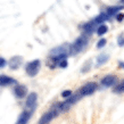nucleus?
Listing matches in <instances>:
<instances>
[{
	"instance_id": "f257e3e1",
	"label": "nucleus",
	"mask_w": 124,
	"mask_h": 124,
	"mask_svg": "<svg viewBox=\"0 0 124 124\" xmlns=\"http://www.w3.org/2000/svg\"><path fill=\"white\" fill-rule=\"evenodd\" d=\"M88 42H89V37H88L86 34L81 35L80 38H78L71 45V47H70V54H71V55L79 54L80 51H82L83 49L86 47Z\"/></svg>"
},
{
	"instance_id": "f03ea898",
	"label": "nucleus",
	"mask_w": 124,
	"mask_h": 124,
	"mask_svg": "<svg viewBox=\"0 0 124 124\" xmlns=\"http://www.w3.org/2000/svg\"><path fill=\"white\" fill-rule=\"evenodd\" d=\"M81 98H82V96H81V93H80L79 91H78V92H75L74 94H72V96L68 98V99H66L64 102L58 104L59 110H60V112H66V110H68V109L71 108L72 106L74 105V104H75L78 100H80Z\"/></svg>"
},
{
	"instance_id": "7ed1b4c3",
	"label": "nucleus",
	"mask_w": 124,
	"mask_h": 124,
	"mask_svg": "<svg viewBox=\"0 0 124 124\" xmlns=\"http://www.w3.org/2000/svg\"><path fill=\"white\" fill-rule=\"evenodd\" d=\"M59 113H60V110H59V107H58V104H57L56 106L51 107L46 114H43V116L39 121V124H48L50 121L53 120V118H55Z\"/></svg>"
},
{
	"instance_id": "20e7f679",
	"label": "nucleus",
	"mask_w": 124,
	"mask_h": 124,
	"mask_svg": "<svg viewBox=\"0 0 124 124\" xmlns=\"http://www.w3.org/2000/svg\"><path fill=\"white\" fill-rule=\"evenodd\" d=\"M40 66H41V62L39 59H35V60H32L30 62L29 64L26 65V73L29 76H35L38 74L39 70H40Z\"/></svg>"
},
{
	"instance_id": "39448f33",
	"label": "nucleus",
	"mask_w": 124,
	"mask_h": 124,
	"mask_svg": "<svg viewBox=\"0 0 124 124\" xmlns=\"http://www.w3.org/2000/svg\"><path fill=\"white\" fill-rule=\"evenodd\" d=\"M70 47L71 46H68V45H63V46H59V47H56L53 50H50L49 56L57 57V56H63V55L67 56V54H70Z\"/></svg>"
},
{
	"instance_id": "423d86ee",
	"label": "nucleus",
	"mask_w": 124,
	"mask_h": 124,
	"mask_svg": "<svg viewBox=\"0 0 124 124\" xmlns=\"http://www.w3.org/2000/svg\"><path fill=\"white\" fill-rule=\"evenodd\" d=\"M97 88H98L97 83L89 82V83H86V84H84V85L79 90V92L81 93L82 97H84V96H90V94H92L94 91L97 90Z\"/></svg>"
},
{
	"instance_id": "0eeeda50",
	"label": "nucleus",
	"mask_w": 124,
	"mask_h": 124,
	"mask_svg": "<svg viewBox=\"0 0 124 124\" xmlns=\"http://www.w3.org/2000/svg\"><path fill=\"white\" fill-rule=\"evenodd\" d=\"M37 101H38V96H37V93H35V92L29 93L27 99H26V104H25L26 108L29 109V110H31V112H33L34 109H35V107H37Z\"/></svg>"
},
{
	"instance_id": "6e6552de",
	"label": "nucleus",
	"mask_w": 124,
	"mask_h": 124,
	"mask_svg": "<svg viewBox=\"0 0 124 124\" xmlns=\"http://www.w3.org/2000/svg\"><path fill=\"white\" fill-rule=\"evenodd\" d=\"M115 83H117V78L113 74H109V75H106L101 79V85L105 86V88H108V86L114 85Z\"/></svg>"
},
{
	"instance_id": "1a4fd4ad",
	"label": "nucleus",
	"mask_w": 124,
	"mask_h": 124,
	"mask_svg": "<svg viewBox=\"0 0 124 124\" xmlns=\"http://www.w3.org/2000/svg\"><path fill=\"white\" fill-rule=\"evenodd\" d=\"M14 93L17 98L22 99L27 94V88L23 84H16L15 88H14Z\"/></svg>"
},
{
	"instance_id": "9d476101",
	"label": "nucleus",
	"mask_w": 124,
	"mask_h": 124,
	"mask_svg": "<svg viewBox=\"0 0 124 124\" xmlns=\"http://www.w3.org/2000/svg\"><path fill=\"white\" fill-rule=\"evenodd\" d=\"M23 63V58L21 56H14L11 57L10 60H9V67L11 70H17V68L22 65Z\"/></svg>"
},
{
	"instance_id": "9b49d317",
	"label": "nucleus",
	"mask_w": 124,
	"mask_h": 124,
	"mask_svg": "<svg viewBox=\"0 0 124 124\" xmlns=\"http://www.w3.org/2000/svg\"><path fill=\"white\" fill-rule=\"evenodd\" d=\"M98 24L96 23V21L94 19H92V21H89V22H86L84 25H83V31L86 33V35H89V34H91L92 32H93L94 27L97 26Z\"/></svg>"
},
{
	"instance_id": "f8f14e48",
	"label": "nucleus",
	"mask_w": 124,
	"mask_h": 124,
	"mask_svg": "<svg viewBox=\"0 0 124 124\" xmlns=\"http://www.w3.org/2000/svg\"><path fill=\"white\" fill-rule=\"evenodd\" d=\"M17 83L15 79H13L10 76L7 75H0V85L1 86H6V85H10V84H15Z\"/></svg>"
},
{
	"instance_id": "ddd939ff",
	"label": "nucleus",
	"mask_w": 124,
	"mask_h": 124,
	"mask_svg": "<svg viewBox=\"0 0 124 124\" xmlns=\"http://www.w3.org/2000/svg\"><path fill=\"white\" fill-rule=\"evenodd\" d=\"M31 117V112H27V110H23L21 115H19L18 120L16 122V124H27L29 120Z\"/></svg>"
},
{
	"instance_id": "4468645a",
	"label": "nucleus",
	"mask_w": 124,
	"mask_h": 124,
	"mask_svg": "<svg viewBox=\"0 0 124 124\" xmlns=\"http://www.w3.org/2000/svg\"><path fill=\"white\" fill-rule=\"evenodd\" d=\"M93 19L96 21V23H97V24H100V25H101V23H104L105 21H108L109 16L107 15L106 13H101V14H99L97 17H94Z\"/></svg>"
},
{
	"instance_id": "2eb2a0df",
	"label": "nucleus",
	"mask_w": 124,
	"mask_h": 124,
	"mask_svg": "<svg viewBox=\"0 0 124 124\" xmlns=\"http://www.w3.org/2000/svg\"><path fill=\"white\" fill-rule=\"evenodd\" d=\"M123 8V6H112V7L107 8V11H106V14L108 16H113L115 15L117 11H120L121 9Z\"/></svg>"
},
{
	"instance_id": "dca6fc26",
	"label": "nucleus",
	"mask_w": 124,
	"mask_h": 124,
	"mask_svg": "<svg viewBox=\"0 0 124 124\" xmlns=\"http://www.w3.org/2000/svg\"><path fill=\"white\" fill-rule=\"evenodd\" d=\"M108 59H109L108 55H106V54L100 55V56H98V58H97V65H104Z\"/></svg>"
},
{
	"instance_id": "f3484780",
	"label": "nucleus",
	"mask_w": 124,
	"mask_h": 124,
	"mask_svg": "<svg viewBox=\"0 0 124 124\" xmlns=\"http://www.w3.org/2000/svg\"><path fill=\"white\" fill-rule=\"evenodd\" d=\"M114 92H115V93L124 92V80H122L120 83H117V85L114 88Z\"/></svg>"
},
{
	"instance_id": "a211bd4d",
	"label": "nucleus",
	"mask_w": 124,
	"mask_h": 124,
	"mask_svg": "<svg viewBox=\"0 0 124 124\" xmlns=\"http://www.w3.org/2000/svg\"><path fill=\"white\" fill-rule=\"evenodd\" d=\"M107 31H108V27L106 26L105 24H101V25H99V26H98L97 33H98V35H102V34H105Z\"/></svg>"
},
{
	"instance_id": "6ab92c4d",
	"label": "nucleus",
	"mask_w": 124,
	"mask_h": 124,
	"mask_svg": "<svg viewBox=\"0 0 124 124\" xmlns=\"http://www.w3.org/2000/svg\"><path fill=\"white\" fill-rule=\"evenodd\" d=\"M106 42H107V41H106V39H105V38H101L100 40H99V41L97 42V48H98V49L102 48V47L106 45Z\"/></svg>"
},
{
	"instance_id": "aec40b11",
	"label": "nucleus",
	"mask_w": 124,
	"mask_h": 124,
	"mask_svg": "<svg viewBox=\"0 0 124 124\" xmlns=\"http://www.w3.org/2000/svg\"><path fill=\"white\" fill-rule=\"evenodd\" d=\"M72 91L71 90H65V91H63V92H62V97H71L72 96Z\"/></svg>"
},
{
	"instance_id": "412c9836",
	"label": "nucleus",
	"mask_w": 124,
	"mask_h": 124,
	"mask_svg": "<svg viewBox=\"0 0 124 124\" xmlns=\"http://www.w3.org/2000/svg\"><path fill=\"white\" fill-rule=\"evenodd\" d=\"M6 65H7V62H6V59L0 57V68H4Z\"/></svg>"
},
{
	"instance_id": "4be33fe9",
	"label": "nucleus",
	"mask_w": 124,
	"mask_h": 124,
	"mask_svg": "<svg viewBox=\"0 0 124 124\" xmlns=\"http://www.w3.org/2000/svg\"><path fill=\"white\" fill-rule=\"evenodd\" d=\"M67 65H68V63H67V60H66V59H65V60H62V62L59 63V66L62 68H66V67H67Z\"/></svg>"
},
{
	"instance_id": "5701e85b",
	"label": "nucleus",
	"mask_w": 124,
	"mask_h": 124,
	"mask_svg": "<svg viewBox=\"0 0 124 124\" xmlns=\"http://www.w3.org/2000/svg\"><path fill=\"white\" fill-rule=\"evenodd\" d=\"M89 64H90V60H89V62H88V63H86V66H85V67H84V68H82V70H81V71H82V73H85V72H88V71H89V68H90V65H89Z\"/></svg>"
},
{
	"instance_id": "b1692460",
	"label": "nucleus",
	"mask_w": 124,
	"mask_h": 124,
	"mask_svg": "<svg viewBox=\"0 0 124 124\" xmlns=\"http://www.w3.org/2000/svg\"><path fill=\"white\" fill-rule=\"evenodd\" d=\"M117 43H118V46H120V47L124 46V37H121V38H118V40H117Z\"/></svg>"
},
{
	"instance_id": "393cba45",
	"label": "nucleus",
	"mask_w": 124,
	"mask_h": 124,
	"mask_svg": "<svg viewBox=\"0 0 124 124\" xmlns=\"http://www.w3.org/2000/svg\"><path fill=\"white\" fill-rule=\"evenodd\" d=\"M123 18H124V14H121V15L117 16V21H118V22H122Z\"/></svg>"
},
{
	"instance_id": "a878e982",
	"label": "nucleus",
	"mask_w": 124,
	"mask_h": 124,
	"mask_svg": "<svg viewBox=\"0 0 124 124\" xmlns=\"http://www.w3.org/2000/svg\"><path fill=\"white\" fill-rule=\"evenodd\" d=\"M120 66H121V67H123V68H124V63H120Z\"/></svg>"
},
{
	"instance_id": "bb28decb",
	"label": "nucleus",
	"mask_w": 124,
	"mask_h": 124,
	"mask_svg": "<svg viewBox=\"0 0 124 124\" xmlns=\"http://www.w3.org/2000/svg\"><path fill=\"white\" fill-rule=\"evenodd\" d=\"M120 2H121V4H123V5H124V0H120Z\"/></svg>"
}]
</instances>
